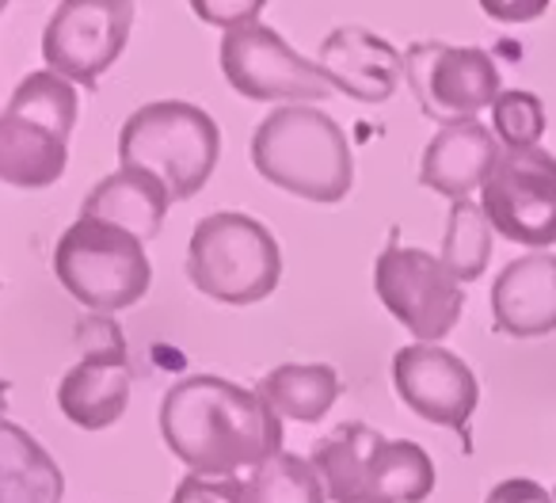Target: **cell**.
Wrapping results in <instances>:
<instances>
[{
  "label": "cell",
  "mask_w": 556,
  "mask_h": 503,
  "mask_svg": "<svg viewBox=\"0 0 556 503\" xmlns=\"http://www.w3.org/2000/svg\"><path fill=\"white\" fill-rule=\"evenodd\" d=\"M161 435L199 477H237L282 454V419L270 404L214 374H194L164 393Z\"/></svg>",
  "instance_id": "cell-1"
},
{
  "label": "cell",
  "mask_w": 556,
  "mask_h": 503,
  "mask_svg": "<svg viewBox=\"0 0 556 503\" xmlns=\"http://www.w3.org/2000/svg\"><path fill=\"white\" fill-rule=\"evenodd\" d=\"M252 164L267 184L320 206L348 199L355 184V156L343 126L305 103L270 111L255 126Z\"/></svg>",
  "instance_id": "cell-2"
},
{
  "label": "cell",
  "mask_w": 556,
  "mask_h": 503,
  "mask_svg": "<svg viewBox=\"0 0 556 503\" xmlns=\"http://www.w3.org/2000/svg\"><path fill=\"white\" fill-rule=\"evenodd\" d=\"M309 462L332 503H424L434 492L431 454L366 424L332 427V435L313 442Z\"/></svg>",
  "instance_id": "cell-3"
},
{
  "label": "cell",
  "mask_w": 556,
  "mask_h": 503,
  "mask_svg": "<svg viewBox=\"0 0 556 503\" xmlns=\"http://www.w3.org/2000/svg\"><path fill=\"white\" fill-rule=\"evenodd\" d=\"M222 130L202 108L184 100H156L138 108L118 134V164L164 184L172 202L194 199L214 176Z\"/></svg>",
  "instance_id": "cell-4"
},
{
  "label": "cell",
  "mask_w": 556,
  "mask_h": 503,
  "mask_svg": "<svg viewBox=\"0 0 556 503\" xmlns=\"http://www.w3.org/2000/svg\"><path fill=\"white\" fill-rule=\"evenodd\" d=\"M187 279L222 305H255L275 294L282 279V252L275 232L237 210L202 217L187 248Z\"/></svg>",
  "instance_id": "cell-5"
},
{
  "label": "cell",
  "mask_w": 556,
  "mask_h": 503,
  "mask_svg": "<svg viewBox=\"0 0 556 503\" xmlns=\"http://www.w3.org/2000/svg\"><path fill=\"white\" fill-rule=\"evenodd\" d=\"M54 275L85 310L123 313L149 294L153 264L138 237L92 217H77L58 237Z\"/></svg>",
  "instance_id": "cell-6"
},
{
  "label": "cell",
  "mask_w": 556,
  "mask_h": 503,
  "mask_svg": "<svg viewBox=\"0 0 556 503\" xmlns=\"http://www.w3.org/2000/svg\"><path fill=\"white\" fill-rule=\"evenodd\" d=\"M374 290L419 343L446 340L465 310L462 282L442 267V260L396 240L374 264Z\"/></svg>",
  "instance_id": "cell-7"
},
{
  "label": "cell",
  "mask_w": 556,
  "mask_h": 503,
  "mask_svg": "<svg viewBox=\"0 0 556 503\" xmlns=\"http://www.w3.org/2000/svg\"><path fill=\"white\" fill-rule=\"evenodd\" d=\"M404 77L424 115L442 126L469 123L503 92L500 65L480 47L412 42L404 50Z\"/></svg>",
  "instance_id": "cell-8"
},
{
  "label": "cell",
  "mask_w": 556,
  "mask_h": 503,
  "mask_svg": "<svg viewBox=\"0 0 556 503\" xmlns=\"http://www.w3.org/2000/svg\"><path fill=\"white\" fill-rule=\"evenodd\" d=\"M222 73L244 100L270 103V100H290V103H317L336 92L332 80L320 73L317 62H305L302 54L287 47V39L275 27L252 24L232 27L222 39Z\"/></svg>",
  "instance_id": "cell-9"
},
{
  "label": "cell",
  "mask_w": 556,
  "mask_h": 503,
  "mask_svg": "<svg viewBox=\"0 0 556 503\" xmlns=\"http://www.w3.org/2000/svg\"><path fill=\"white\" fill-rule=\"evenodd\" d=\"M488 225L526 248L556 244V156L545 149H503L480 187Z\"/></svg>",
  "instance_id": "cell-10"
},
{
  "label": "cell",
  "mask_w": 556,
  "mask_h": 503,
  "mask_svg": "<svg viewBox=\"0 0 556 503\" xmlns=\"http://www.w3.org/2000/svg\"><path fill=\"white\" fill-rule=\"evenodd\" d=\"M134 27L130 0H65L42 32V58L50 73L70 85H88L123 58Z\"/></svg>",
  "instance_id": "cell-11"
},
{
  "label": "cell",
  "mask_w": 556,
  "mask_h": 503,
  "mask_svg": "<svg viewBox=\"0 0 556 503\" xmlns=\"http://www.w3.org/2000/svg\"><path fill=\"white\" fill-rule=\"evenodd\" d=\"M393 386L427 424L465 431L480 404V381L462 355L439 343H408L393 355Z\"/></svg>",
  "instance_id": "cell-12"
},
{
  "label": "cell",
  "mask_w": 556,
  "mask_h": 503,
  "mask_svg": "<svg viewBox=\"0 0 556 503\" xmlns=\"http://www.w3.org/2000/svg\"><path fill=\"white\" fill-rule=\"evenodd\" d=\"M320 73L332 80L336 92L351 96L358 103H386L401 88L404 54L393 50L381 35L363 27H340L320 42L317 58Z\"/></svg>",
  "instance_id": "cell-13"
},
{
  "label": "cell",
  "mask_w": 556,
  "mask_h": 503,
  "mask_svg": "<svg viewBox=\"0 0 556 503\" xmlns=\"http://www.w3.org/2000/svg\"><path fill=\"white\" fill-rule=\"evenodd\" d=\"M130 389V359L123 343H111L108 351H92L65 370V378L58 381V408L80 431H103L126 416Z\"/></svg>",
  "instance_id": "cell-14"
},
{
  "label": "cell",
  "mask_w": 556,
  "mask_h": 503,
  "mask_svg": "<svg viewBox=\"0 0 556 503\" xmlns=\"http://www.w3.org/2000/svg\"><path fill=\"white\" fill-rule=\"evenodd\" d=\"M492 317L503 336L538 340L556 332V256L530 252L510 260L492 287Z\"/></svg>",
  "instance_id": "cell-15"
},
{
  "label": "cell",
  "mask_w": 556,
  "mask_h": 503,
  "mask_svg": "<svg viewBox=\"0 0 556 503\" xmlns=\"http://www.w3.org/2000/svg\"><path fill=\"white\" fill-rule=\"evenodd\" d=\"M500 141L484 123L469 118V123L442 126L424 149L419 161V184L431 191L446 194L454 202H465L477 187L488 184L495 161H500Z\"/></svg>",
  "instance_id": "cell-16"
},
{
  "label": "cell",
  "mask_w": 556,
  "mask_h": 503,
  "mask_svg": "<svg viewBox=\"0 0 556 503\" xmlns=\"http://www.w3.org/2000/svg\"><path fill=\"white\" fill-rule=\"evenodd\" d=\"M172 206V194L164 191V184H156L153 176H141V172H111L103 176L92 191L80 202V217H92V222L115 225V229L138 237L141 244L153 240L164 225V214Z\"/></svg>",
  "instance_id": "cell-17"
},
{
  "label": "cell",
  "mask_w": 556,
  "mask_h": 503,
  "mask_svg": "<svg viewBox=\"0 0 556 503\" xmlns=\"http://www.w3.org/2000/svg\"><path fill=\"white\" fill-rule=\"evenodd\" d=\"M65 473L35 435L0 419V503H62Z\"/></svg>",
  "instance_id": "cell-18"
},
{
  "label": "cell",
  "mask_w": 556,
  "mask_h": 503,
  "mask_svg": "<svg viewBox=\"0 0 556 503\" xmlns=\"http://www.w3.org/2000/svg\"><path fill=\"white\" fill-rule=\"evenodd\" d=\"M70 141L16 115H0V179L24 191H39L62 179Z\"/></svg>",
  "instance_id": "cell-19"
},
{
  "label": "cell",
  "mask_w": 556,
  "mask_h": 503,
  "mask_svg": "<svg viewBox=\"0 0 556 503\" xmlns=\"http://www.w3.org/2000/svg\"><path fill=\"white\" fill-rule=\"evenodd\" d=\"M255 393L270 404L278 419L317 424L340 401L343 381L328 363H282L270 374H263Z\"/></svg>",
  "instance_id": "cell-20"
},
{
  "label": "cell",
  "mask_w": 556,
  "mask_h": 503,
  "mask_svg": "<svg viewBox=\"0 0 556 503\" xmlns=\"http://www.w3.org/2000/svg\"><path fill=\"white\" fill-rule=\"evenodd\" d=\"M4 115L27 118V123L50 130L54 138L70 141L73 123H77V88L50 70L27 73V77L16 85V92H12Z\"/></svg>",
  "instance_id": "cell-21"
},
{
  "label": "cell",
  "mask_w": 556,
  "mask_h": 503,
  "mask_svg": "<svg viewBox=\"0 0 556 503\" xmlns=\"http://www.w3.org/2000/svg\"><path fill=\"white\" fill-rule=\"evenodd\" d=\"M442 267L457 282H477L492 260V225L477 202H454L446 217V237H442Z\"/></svg>",
  "instance_id": "cell-22"
},
{
  "label": "cell",
  "mask_w": 556,
  "mask_h": 503,
  "mask_svg": "<svg viewBox=\"0 0 556 503\" xmlns=\"http://www.w3.org/2000/svg\"><path fill=\"white\" fill-rule=\"evenodd\" d=\"M252 503H325V485H320L313 462L298 454H275L263 462L248 480Z\"/></svg>",
  "instance_id": "cell-23"
},
{
  "label": "cell",
  "mask_w": 556,
  "mask_h": 503,
  "mask_svg": "<svg viewBox=\"0 0 556 503\" xmlns=\"http://www.w3.org/2000/svg\"><path fill=\"white\" fill-rule=\"evenodd\" d=\"M492 134L503 149H538L545 134V103L526 88H503L492 103Z\"/></svg>",
  "instance_id": "cell-24"
},
{
  "label": "cell",
  "mask_w": 556,
  "mask_h": 503,
  "mask_svg": "<svg viewBox=\"0 0 556 503\" xmlns=\"http://www.w3.org/2000/svg\"><path fill=\"white\" fill-rule=\"evenodd\" d=\"M172 503H252L248 480L237 477H191L179 480V488L172 492Z\"/></svg>",
  "instance_id": "cell-25"
},
{
  "label": "cell",
  "mask_w": 556,
  "mask_h": 503,
  "mask_svg": "<svg viewBox=\"0 0 556 503\" xmlns=\"http://www.w3.org/2000/svg\"><path fill=\"white\" fill-rule=\"evenodd\" d=\"M484 503H556L538 480L530 477H507L484 495Z\"/></svg>",
  "instance_id": "cell-26"
},
{
  "label": "cell",
  "mask_w": 556,
  "mask_h": 503,
  "mask_svg": "<svg viewBox=\"0 0 556 503\" xmlns=\"http://www.w3.org/2000/svg\"><path fill=\"white\" fill-rule=\"evenodd\" d=\"M194 12H199L202 20H210V24H222L232 32V27L252 24L263 12V4L260 0H252V4H225V0H214V4H194Z\"/></svg>",
  "instance_id": "cell-27"
},
{
  "label": "cell",
  "mask_w": 556,
  "mask_h": 503,
  "mask_svg": "<svg viewBox=\"0 0 556 503\" xmlns=\"http://www.w3.org/2000/svg\"><path fill=\"white\" fill-rule=\"evenodd\" d=\"M484 12H488V16H500V20H507V16L530 20V16H541V12H545V4H522V9H507V4H484Z\"/></svg>",
  "instance_id": "cell-28"
},
{
  "label": "cell",
  "mask_w": 556,
  "mask_h": 503,
  "mask_svg": "<svg viewBox=\"0 0 556 503\" xmlns=\"http://www.w3.org/2000/svg\"><path fill=\"white\" fill-rule=\"evenodd\" d=\"M0 12H4V4H0Z\"/></svg>",
  "instance_id": "cell-29"
},
{
  "label": "cell",
  "mask_w": 556,
  "mask_h": 503,
  "mask_svg": "<svg viewBox=\"0 0 556 503\" xmlns=\"http://www.w3.org/2000/svg\"><path fill=\"white\" fill-rule=\"evenodd\" d=\"M553 500H556V492H553Z\"/></svg>",
  "instance_id": "cell-30"
}]
</instances>
